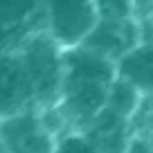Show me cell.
Wrapping results in <instances>:
<instances>
[{"label": "cell", "instance_id": "1", "mask_svg": "<svg viewBox=\"0 0 153 153\" xmlns=\"http://www.w3.org/2000/svg\"><path fill=\"white\" fill-rule=\"evenodd\" d=\"M115 76V61L83 45L63 48V79L56 108L68 131H81L106 106Z\"/></svg>", "mask_w": 153, "mask_h": 153}, {"label": "cell", "instance_id": "2", "mask_svg": "<svg viewBox=\"0 0 153 153\" xmlns=\"http://www.w3.org/2000/svg\"><path fill=\"white\" fill-rule=\"evenodd\" d=\"M18 52L27 79L32 83L34 106L36 108L56 106L63 79V48L48 32H38L29 41H25Z\"/></svg>", "mask_w": 153, "mask_h": 153}, {"label": "cell", "instance_id": "3", "mask_svg": "<svg viewBox=\"0 0 153 153\" xmlns=\"http://www.w3.org/2000/svg\"><path fill=\"white\" fill-rule=\"evenodd\" d=\"M45 32L61 48L81 45L97 23L95 0H45Z\"/></svg>", "mask_w": 153, "mask_h": 153}, {"label": "cell", "instance_id": "4", "mask_svg": "<svg viewBox=\"0 0 153 153\" xmlns=\"http://www.w3.org/2000/svg\"><path fill=\"white\" fill-rule=\"evenodd\" d=\"M45 29V0H0V52H18Z\"/></svg>", "mask_w": 153, "mask_h": 153}, {"label": "cell", "instance_id": "5", "mask_svg": "<svg viewBox=\"0 0 153 153\" xmlns=\"http://www.w3.org/2000/svg\"><path fill=\"white\" fill-rule=\"evenodd\" d=\"M27 108L36 106L20 52H0V120Z\"/></svg>", "mask_w": 153, "mask_h": 153}, {"label": "cell", "instance_id": "6", "mask_svg": "<svg viewBox=\"0 0 153 153\" xmlns=\"http://www.w3.org/2000/svg\"><path fill=\"white\" fill-rule=\"evenodd\" d=\"M140 20L126 18V20H104L99 18L95 23V27L88 32V36L83 38V48L92 50V52L101 54V56L117 61L120 56H124L131 48L140 43Z\"/></svg>", "mask_w": 153, "mask_h": 153}, {"label": "cell", "instance_id": "7", "mask_svg": "<svg viewBox=\"0 0 153 153\" xmlns=\"http://www.w3.org/2000/svg\"><path fill=\"white\" fill-rule=\"evenodd\" d=\"M79 133L99 153H124L133 135V122L104 106Z\"/></svg>", "mask_w": 153, "mask_h": 153}, {"label": "cell", "instance_id": "8", "mask_svg": "<svg viewBox=\"0 0 153 153\" xmlns=\"http://www.w3.org/2000/svg\"><path fill=\"white\" fill-rule=\"evenodd\" d=\"M117 76L133 83L144 97L153 95V41H140L115 61Z\"/></svg>", "mask_w": 153, "mask_h": 153}, {"label": "cell", "instance_id": "9", "mask_svg": "<svg viewBox=\"0 0 153 153\" xmlns=\"http://www.w3.org/2000/svg\"><path fill=\"white\" fill-rule=\"evenodd\" d=\"M142 101H144V95L133 83H128L122 76H115L113 79V83L108 88V97H106V108H110L113 113H117V115H122V117L133 122V117L140 110Z\"/></svg>", "mask_w": 153, "mask_h": 153}, {"label": "cell", "instance_id": "10", "mask_svg": "<svg viewBox=\"0 0 153 153\" xmlns=\"http://www.w3.org/2000/svg\"><path fill=\"white\" fill-rule=\"evenodd\" d=\"M97 7V20H126L137 16L135 0H95Z\"/></svg>", "mask_w": 153, "mask_h": 153}, {"label": "cell", "instance_id": "11", "mask_svg": "<svg viewBox=\"0 0 153 153\" xmlns=\"http://www.w3.org/2000/svg\"><path fill=\"white\" fill-rule=\"evenodd\" d=\"M52 153H99L79 131H68L56 140Z\"/></svg>", "mask_w": 153, "mask_h": 153}, {"label": "cell", "instance_id": "12", "mask_svg": "<svg viewBox=\"0 0 153 153\" xmlns=\"http://www.w3.org/2000/svg\"><path fill=\"white\" fill-rule=\"evenodd\" d=\"M133 128H137V131H153V95L144 97L140 110L133 117Z\"/></svg>", "mask_w": 153, "mask_h": 153}, {"label": "cell", "instance_id": "13", "mask_svg": "<svg viewBox=\"0 0 153 153\" xmlns=\"http://www.w3.org/2000/svg\"><path fill=\"white\" fill-rule=\"evenodd\" d=\"M137 14H151L153 11V0H135Z\"/></svg>", "mask_w": 153, "mask_h": 153}, {"label": "cell", "instance_id": "14", "mask_svg": "<svg viewBox=\"0 0 153 153\" xmlns=\"http://www.w3.org/2000/svg\"><path fill=\"white\" fill-rule=\"evenodd\" d=\"M0 153H11V151H9V146H7L2 140H0Z\"/></svg>", "mask_w": 153, "mask_h": 153}]
</instances>
